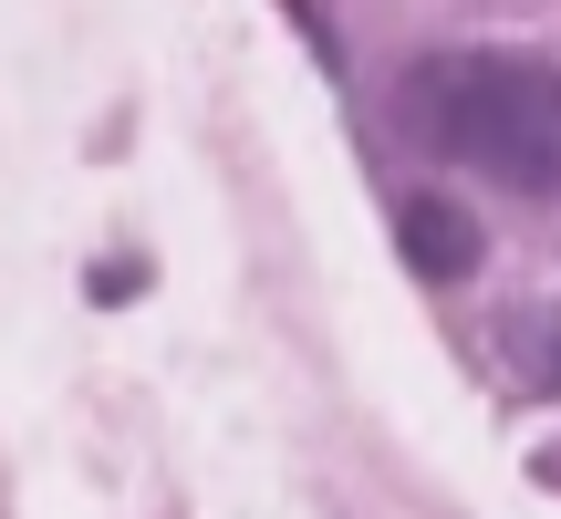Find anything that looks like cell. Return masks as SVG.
Returning a JSON list of instances; mask_svg holds the SVG:
<instances>
[{
  "label": "cell",
  "mask_w": 561,
  "mask_h": 519,
  "mask_svg": "<svg viewBox=\"0 0 561 519\" xmlns=\"http://www.w3.org/2000/svg\"><path fill=\"white\" fill-rule=\"evenodd\" d=\"M426 136L447 146L458 166L520 187V198H561V73L551 62H426L416 73Z\"/></svg>",
  "instance_id": "obj_1"
},
{
  "label": "cell",
  "mask_w": 561,
  "mask_h": 519,
  "mask_svg": "<svg viewBox=\"0 0 561 519\" xmlns=\"http://www.w3.org/2000/svg\"><path fill=\"white\" fill-rule=\"evenodd\" d=\"M520 374L541 395H561V322H520Z\"/></svg>",
  "instance_id": "obj_3"
},
{
  "label": "cell",
  "mask_w": 561,
  "mask_h": 519,
  "mask_svg": "<svg viewBox=\"0 0 561 519\" xmlns=\"http://www.w3.org/2000/svg\"><path fill=\"white\" fill-rule=\"evenodd\" d=\"M125 291H146V270H125V260H104V270H94V301H125Z\"/></svg>",
  "instance_id": "obj_4"
},
{
  "label": "cell",
  "mask_w": 561,
  "mask_h": 519,
  "mask_svg": "<svg viewBox=\"0 0 561 519\" xmlns=\"http://www.w3.org/2000/svg\"><path fill=\"white\" fill-rule=\"evenodd\" d=\"M396 250H405V270H416V280H468V270H479V219H468L458 198L426 187V198L396 208Z\"/></svg>",
  "instance_id": "obj_2"
}]
</instances>
